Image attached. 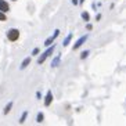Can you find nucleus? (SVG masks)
<instances>
[{
	"label": "nucleus",
	"mask_w": 126,
	"mask_h": 126,
	"mask_svg": "<svg viewBox=\"0 0 126 126\" xmlns=\"http://www.w3.org/2000/svg\"><path fill=\"white\" fill-rule=\"evenodd\" d=\"M87 56H89V51L86 50V51H83V53H82V54H80V58H82V60H85V58H86V57H87Z\"/></svg>",
	"instance_id": "13"
},
{
	"label": "nucleus",
	"mask_w": 126,
	"mask_h": 126,
	"mask_svg": "<svg viewBox=\"0 0 126 126\" xmlns=\"http://www.w3.org/2000/svg\"><path fill=\"white\" fill-rule=\"evenodd\" d=\"M7 37L11 42H15L19 37V31L18 29H10L8 31V33H7Z\"/></svg>",
	"instance_id": "2"
},
{
	"label": "nucleus",
	"mask_w": 126,
	"mask_h": 126,
	"mask_svg": "<svg viewBox=\"0 0 126 126\" xmlns=\"http://www.w3.org/2000/svg\"><path fill=\"white\" fill-rule=\"evenodd\" d=\"M51 101H53V94H51V92H47L46 98H45V104H46V105H50V104H51Z\"/></svg>",
	"instance_id": "6"
},
{
	"label": "nucleus",
	"mask_w": 126,
	"mask_h": 126,
	"mask_svg": "<svg viewBox=\"0 0 126 126\" xmlns=\"http://www.w3.org/2000/svg\"><path fill=\"white\" fill-rule=\"evenodd\" d=\"M0 21H6V15L3 11H0Z\"/></svg>",
	"instance_id": "14"
},
{
	"label": "nucleus",
	"mask_w": 126,
	"mask_h": 126,
	"mask_svg": "<svg viewBox=\"0 0 126 126\" xmlns=\"http://www.w3.org/2000/svg\"><path fill=\"white\" fill-rule=\"evenodd\" d=\"M86 40H87V35H85V36H82L80 39H78V42H76V43L74 45V50H76V48H79L82 45H83V43H85Z\"/></svg>",
	"instance_id": "4"
},
{
	"label": "nucleus",
	"mask_w": 126,
	"mask_h": 126,
	"mask_svg": "<svg viewBox=\"0 0 126 126\" xmlns=\"http://www.w3.org/2000/svg\"><path fill=\"white\" fill-rule=\"evenodd\" d=\"M43 118H45V116H43V114H42V112H39V114H37V122L42 123V122H43Z\"/></svg>",
	"instance_id": "11"
},
{
	"label": "nucleus",
	"mask_w": 126,
	"mask_h": 126,
	"mask_svg": "<svg viewBox=\"0 0 126 126\" xmlns=\"http://www.w3.org/2000/svg\"><path fill=\"white\" fill-rule=\"evenodd\" d=\"M37 53H39V48H33V51H32V56H36V54H37Z\"/></svg>",
	"instance_id": "15"
},
{
	"label": "nucleus",
	"mask_w": 126,
	"mask_h": 126,
	"mask_svg": "<svg viewBox=\"0 0 126 126\" xmlns=\"http://www.w3.org/2000/svg\"><path fill=\"white\" fill-rule=\"evenodd\" d=\"M0 11H3V13L8 11V4H7V1L0 0Z\"/></svg>",
	"instance_id": "5"
},
{
	"label": "nucleus",
	"mask_w": 126,
	"mask_h": 126,
	"mask_svg": "<svg viewBox=\"0 0 126 126\" xmlns=\"http://www.w3.org/2000/svg\"><path fill=\"white\" fill-rule=\"evenodd\" d=\"M58 35H60V31H58V29H56V31H54V33H53L51 36H50V37L47 39V40L45 42V45H46V46H50V45L53 43V42L56 40V37L58 36Z\"/></svg>",
	"instance_id": "3"
},
{
	"label": "nucleus",
	"mask_w": 126,
	"mask_h": 126,
	"mask_svg": "<svg viewBox=\"0 0 126 126\" xmlns=\"http://www.w3.org/2000/svg\"><path fill=\"white\" fill-rule=\"evenodd\" d=\"M82 18L85 19V21H89V19H90V15L87 14V13H82Z\"/></svg>",
	"instance_id": "12"
},
{
	"label": "nucleus",
	"mask_w": 126,
	"mask_h": 126,
	"mask_svg": "<svg viewBox=\"0 0 126 126\" xmlns=\"http://www.w3.org/2000/svg\"><path fill=\"white\" fill-rule=\"evenodd\" d=\"M11 107H13V103H8L7 105H6V108H4V114H8V111H10V110H11Z\"/></svg>",
	"instance_id": "9"
},
{
	"label": "nucleus",
	"mask_w": 126,
	"mask_h": 126,
	"mask_svg": "<svg viewBox=\"0 0 126 126\" xmlns=\"http://www.w3.org/2000/svg\"><path fill=\"white\" fill-rule=\"evenodd\" d=\"M72 3H74V4H78V3H79V0H72Z\"/></svg>",
	"instance_id": "17"
},
{
	"label": "nucleus",
	"mask_w": 126,
	"mask_h": 126,
	"mask_svg": "<svg viewBox=\"0 0 126 126\" xmlns=\"http://www.w3.org/2000/svg\"><path fill=\"white\" fill-rule=\"evenodd\" d=\"M53 51H54V46H51V47H48L47 50H46V51L43 53V54H42L40 57H39V60H37V63H39V64H42V63H45V60L47 58V57L50 56V54H51Z\"/></svg>",
	"instance_id": "1"
},
{
	"label": "nucleus",
	"mask_w": 126,
	"mask_h": 126,
	"mask_svg": "<svg viewBox=\"0 0 126 126\" xmlns=\"http://www.w3.org/2000/svg\"><path fill=\"white\" fill-rule=\"evenodd\" d=\"M29 63H31V58H29V57H28V58H25V60H24V63L21 64V69H24V68H26V65H28Z\"/></svg>",
	"instance_id": "8"
},
{
	"label": "nucleus",
	"mask_w": 126,
	"mask_h": 126,
	"mask_svg": "<svg viewBox=\"0 0 126 126\" xmlns=\"http://www.w3.org/2000/svg\"><path fill=\"white\" fill-rule=\"evenodd\" d=\"M58 63H60V56H57L56 58L53 60V63H51V65H53V67H57V65H58Z\"/></svg>",
	"instance_id": "10"
},
{
	"label": "nucleus",
	"mask_w": 126,
	"mask_h": 126,
	"mask_svg": "<svg viewBox=\"0 0 126 126\" xmlns=\"http://www.w3.org/2000/svg\"><path fill=\"white\" fill-rule=\"evenodd\" d=\"M25 118H26V112H24V115H22V118H21V121H19V122L22 123L24 121H25Z\"/></svg>",
	"instance_id": "16"
},
{
	"label": "nucleus",
	"mask_w": 126,
	"mask_h": 126,
	"mask_svg": "<svg viewBox=\"0 0 126 126\" xmlns=\"http://www.w3.org/2000/svg\"><path fill=\"white\" fill-rule=\"evenodd\" d=\"M71 39H72V33H69L67 37H65V40H64L63 45H64V46H68V45H69V42H71Z\"/></svg>",
	"instance_id": "7"
}]
</instances>
